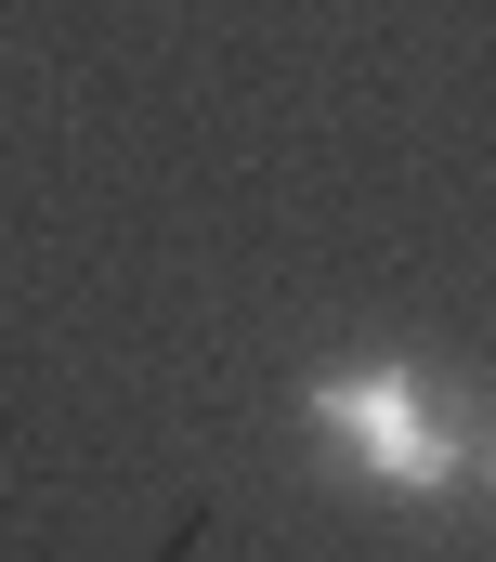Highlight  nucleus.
I'll return each instance as SVG.
<instances>
[{
	"label": "nucleus",
	"instance_id": "f03ea898",
	"mask_svg": "<svg viewBox=\"0 0 496 562\" xmlns=\"http://www.w3.org/2000/svg\"><path fill=\"white\" fill-rule=\"evenodd\" d=\"M471 471H484V484H496V419H471Z\"/></svg>",
	"mask_w": 496,
	"mask_h": 562
},
{
	"label": "nucleus",
	"instance_id": "f257e3e1",
	"mask_svg": "<svg viewBox=\"0 0 496 562\" xmlns=\"http://www.w3.org/2000/svg\"><path fill=\"white\" fill-rule=\"evenodd\" d=\"M301 419H314V445H327L353 484H379V497H458V484H471V419L444 406V380H431L418 353H367V367L314 380Z\"/></svg>",
	"mask_w": 496,
	"mask_h": 562
}]
</instances>
